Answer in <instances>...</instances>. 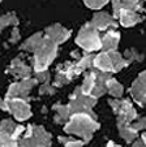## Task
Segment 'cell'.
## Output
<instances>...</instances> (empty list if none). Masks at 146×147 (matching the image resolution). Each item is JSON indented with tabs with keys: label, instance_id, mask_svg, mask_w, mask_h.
I'll return each mask as SVG.
<instances>
[{
	"label": "cell",
	"instance_id": "cell-10",
	"mask_svg": "<svg viewBox=\"0 0 146 147\" xmlns=\"http://www.w3.org/2000/svg\"><path fill=\"white\" fill-rule=\"evenodd\" d=\"M90 22L98 30H108V29L117 28V22L113 18V16H110L108 13H105V12H96V13H94Z\"/></svg>",
	"mask_w": 146,
	"mask_h": 147
},
{
	"label": "cell",
	"instance_id": "cell-17",
	"mask_svg": "<svg viewBox=\"0 0 146 147\" xmlns=\"http://www.w3.org/2000/svg\"><path fill=\"white\" fill-rule=\"evenodd\" d=\"M44 38V34L42 33V31H38V33H35L34 35L29 36L28 39H26L24 43H21V46H20V50L22 51H26V52H33L37 50V48L39 47V45L42 43V40H43Z\"/></svg>",
	"mask_w": 146,
	"mask_h": 147
},
{
	"label": "cell",
	"instance_id": "cell-30",
	"mask_svg": "<svg viewBox=\"0 0 146 147\" xmlns=\"http://www.w3.org/2000/svg\"><path fill=\"white\" fill-rule=\"evenodd\" d=\"M112 9H113V18L117 20L119 16H120L121 9H123L121 0H112Z\"/></svg>",
	"mask_w": 146,
	"mask_h": 147
},
{
	"label": "cell",
	"instance_id": "cell-36",
	"mask_svg": "<svg viewBox=\"0 0 146 147\" xmlns=\"http://www.w3.org/2000/svg\"><path fill=\"white\" fill-rule=\"evenodd\" d=\"M71 57H72V59H77V60H80L82 56L80 55V52H78V51H72V52H71Z\"/></svg>",
	"mask_w": 146,
	"mask_h": 147
},
{
	"label": "cell",
	"instance_id": "cell-34",
	"mask_svg": "<svg viewBox=\"0 0 146 147\" xmlns=\"http://www.w3.org/2000/svg\"><path fill=\"white\" fill-rule=\"evenodd\" d=\"M18 40H20V31H18V29H17V26H14V29L12 30L9 42H11V43H16V42H18Z\"/></svg>",
	"mask_w": 146,
	"mask_h": 147
},
{
	"label": "cell",
	"instance_id": "cell-19",
	"mask_svg": "<svg viewBox=\"0 0 146 147\" xmlns=\"http://www.w3.org/2000/svg\"><path fill=\"white\" fill-rule=\"evenodd\" d=\"M108 55H110L111 61H112L113 73L120 72L123 68L128 67V65L132 63V60H128V59H124V57H123V56H121L120 53L117 52V50H116V51H110V52H108Z\"/></svg>",
	"mask_w": 146,
	"mask_h": 147
},
{
	"label": "cell",
	"instance_id": "cell-3",
	"mask_svg": "<svg viewBox=\"0 0 146 147\" xmlns=\"http://www.w3.org/2000/svg\"><path fill=\"white\" fill-rule=\"evenodd\" d=\"M76 43L86 52L102 50V38L99 36V30L91 22H86L80 29L76 38Z\"/></svg>",
	"mask_w": 146,
	"mask_h": 147
},
{
	"label": "cell",
	"instance_id": "cell-39",
	"mask_svg": "<svg viewBox=\"0 0 146 147\" xmlns=\"http://www.w3.org/2000/svg\"><path fill=\"white\" fill-rule=\"evenodd\" d=\"M145 1H146V0H145Z\"/></svg>",
	"mask_w": 146,
	"mask_h": 147
},
{
	"label": "cell",
	"instance_id": "cell-31",
	"mask_svg": "<svg viewBox=\"0 0 146 147\" xmlns=\"http://www.w3.org/2000/svg\"><path fill=\"white\" fill-rule=\"evenodd\" d=\"M133 128L137 130H146V116L145 117H138L136 122H132Z\"/></svg>",
	"mask_w": 146,
	"mask_h": 147
},
{
	"label": "cell",
	"instance_id": "cell-7",
	"mask_svg": "<svg viewBox=\"0 0 146 147\" xmlns=\"http://www.w3.org/2000/svg\"><path fill=\"white\" fill-rule=\"evenodd\" d=\"M37 83H39V81L37 78H24V80L18 81V82H14V83H11V86L8 87L7 90V95L5 96L8 98H26L29 99V92L30 90L35 86Z\"/></svg>",
	"mask_w": 146,
	"mask_h": 147
},
{
	"label": "cell",
	"instance_id": "cell-28",
	"mask_svg": "<svg viewBox=\"0 0 146 147\" xmlns=\"http://www.w3.org/2000/svg\"><path fill=\"white\" fill-rule=\"evenodd\" d=\"M125 59L132 60V61H134V60L141 61L143 59V56L140 55V53L137 52V50H136V48H129V50L125 51Z\"/></svg>",
	"mask_w": 146,
	"mask_h": 147
},
{
	"label": "cell",
	"instance_id": "cell-9",
	"mask_svg": "<svg viewBox=\"0 0 146 147\" xmlns=\"http://www.w3.org/2000/svg\"><path fill=\"white\" fill-rule=\"evenodd\" d=\"M72 31L69 29H65L60 25V24H52V25L47 26L44 29V35L47 38L52 39L54 42H56L58 45H61L65 40H68L69 36H71Z\"/></svg>",
	"mask_w": 146,
	"mask_h": 147
},
{
	"label": "cell",
	"instance_id": "cell-32",
	"mask_svg": "<svg viewBox=\"0 0 146 147\" xmlns=\"http://www.w3.org/2000/svg\"><path fill=\"white\" fill-rule=\"evenodd\" d=\"M108 104L111 106V108H112L113 113L117 115L119 111H120V107H121V100H119V98H113V99H110V100H108Z\"/></svg>",
	"mask_w": 146,
	"mask_h": 147
},
{
	"label": "cell",
	"instance_id": "cell-29",
	"mask_svg": "<svg viewBox=\"0 0 146 147\" xmlns=\"http://www.w3.org/2000/svg\"><path fill=\"white\" fill-rule=\"evenodd\" d=\"M34 76H35V78L39 81V83L50 82V80H51V74L47 69L42 70V72H34Z\"/></svg>",
	"mask_w": 146,
	"mask_h": 147
},
{
	"label": "cell",
	"instance_id": "cell-27",
	"mask_svg": "<svg viewBox=\"0 0 146 147\" xmlns=\"http://www.w3.org/2000/svg\"><path fill=\"white\" fill-rule=\"evenodd\" d=\"M55 94V87L51 86L50 82H43L39 87V95H54Z\"/></svg>",
	"mask_w": 146,
	"mask_h": 147
},
{
	"label": "cell",
	"instance_id": "cell-35",
	"mask_svg": "<svg viewBox=\"0 0 146 147\" xmlns=\"http://www.w3.org/2000/svg\"><path fill=\"white\" fill-rule=\"evenodd\" d=\"M132 143H133V146H134V147H137V146H145V143H143V141L140 138V137H138V138H136L134 141L132 142Z\"/></svg>",
	"mask_w": 146,
	"mask_h": 147
},
{
	"label": "cell",
	"instance_id": "cell-33",
	"mask_svg": "<svg viewBox=\"0 0 146 147\" xmlns=\"http://www.w3.org/2000/svg\"><path fill=\"white\" fill-rule=\"evenodd\" d=\"M84 144H86L85 141H78V139H73L72 137H68L64 146H84Z\"/></svg>",
	"mask_w": 146,
	"mask_h": 147
},
{
	"label": "cell",
	"instance_id": "cell-22",
	"mask_svg": "<svg viewBox=\"0 0 146 147\" xmlns=\"http://www.w3.org/2000/svg\"><path fill=\"white\" fill-rule=\"evenodd\" d=\"M18 24H20V21H18V18H17L14 12H9V13L3 14L1 18H0V29H1V30L5 29L7 26H9V25L17 26Z\"/></svg>",
	"mask_w": 146,
	"mask_h": 147
},
{
	"label": "cell",
	"instance_id": "cell-12",
	"mask_svg": "<svg viewBox=\"0 0 146 147\" xmlns=\"http://www.w3.org/2000/svg\"><path fill=\"white\" fill-rule=\"evenodd\" d=\"M120 42V34L115 29H110L102 38V51L110 52V51H116Z\"/></svg>",
	"mask_w": 146,
	"mask_h": 147
},
{
	"label": "cell",
	"instance_id": "cell-4",
	"mask_svg": "<svg viewBox=\"0 0 146 147\" xmlns=\"http://www.w3.org/2000/svg\"><path fill=\"white\" fill-rule=\"evenodd\" d=\"M51 134L47 133L39 125H29L25 136L18 139V146L35 147V146H50Z\"/></svg>",
	"mask_w": 146,
	"mask_h": 147
},
{
	"label": "cell",
	"instance_id": "cell-15",
	"mask_svg": "<svg viewBox=\"0 0 146 147\" xmlns=\"http://www.w3.org/2000/svg\"><path fill=\"white\" fill-rule=\"evenodd\" d=\"M93 67L98 70H102V72L113 73V67H112L111 57H110V55H108V52H105V51H103L102 53H98V55L94 57Z\"/></svg>",
	"mask_w": 146,
	"mask_h": 147
},
{
	"label": "cell",
	"instance_id": "cell-1",
	"mask_svg": "<svg viewBox=\"0 0 146 147\" xmlns=\"http://www.w3.org/2000/svg\"><path fill=\"white\" fill-rule=\"evenodd\" d=\"M99 126V122L96 121V115L80 112V113L71 115L64 126V130L68 134L80 137L82 141H85V143H88L93 138L94 131L98 130Z\"/></svg>",
	"mask_w": 146,
	"mask_h": 147
},
{
	"label": "cell",
	"instance_id": "cell-16",
	"mask_svg": "<svg viewBox=\"0 0 146 147\" xmlns=\"http://www.w3.org/2000/svg\"><path fill=\"white\" fill-rule=\"evenodd\" d=\"M117 129H119V133H120V137L127 143H132L136 138H138V130L133 128L132 122L117 124Z\"/></svg>",
	"mask_w": 146,
	"mask_h": 147
},
{
	"label": "cell",
	"instance_id": "cell-25",
	"mask_svg": "<svg viewBox=\"0 0 146 147\" xmlns=\"http://www.w3.org/2000/svg\"><path fill=\"white\" fill-rule=\"evenodd\" d=\"M110 0H84L86 7H89L90 9H101L108 3Z\"/></svg>",
	"mask_w": 146,
	"mask_h": 147
},
{
	"label": "cell",
	"instance_id": "cell-26",
	"mask_svg": "<svg viewBox=\"0 0 146 147\" xmlns=\"http://www.w3.org/2000/svg\"><path fill=\"white\" fill-rule=\"evenodd\" d=\"M69 82H71V80H69L63 72H56L55 81H54V86L61 87L63 85H67V83H69Z\"/></svg>",
	"mask_w": 146,
	"mask_h": 147
},
{
	"label": "cell",
	"instance_id": "cell-21",
	"mask_svg": "<svg viewBox=\"0 0 146 147\" xmlns=\"http://www.w3.org/2000/svg\"><path fill=\"white\" fill-rule=\"evenodd\" d=\"M94 86H95V70H90L85 74L84 82L81 85V90L85 95H90Z\"/></svg>",
	"mask_w": 146,
	"mask_h": 147
},
{
	"label": "cell",
	"instance_id": "cell-37",
	"mask_svg": "<svg viewBox=\"0 0 146 147\" xmlns=\"http://www.w3.org/2000/svg\"><path fill=\"white\" fill-rule=\"evenodd\" d=\"M140 138H141V139H142V141H143V143H145V146H146V133H143V134H142V136H141V137H140Z\"/></svg>",
	"mask_w": 146,
	"mask_h": 147
},
{
	"label": "cell",
	"instance_id": "cell-13",
	"mask_svg": "<svg viewBox=\"0 0 146 147\" xmlns=\"http://www.w3.org/2000/svg\"><path fill=\"white\" fill-rule=\"evenodd\" d=\"M24 130H25L24 126L14 124V122L12 121V120H9V119L3 120L1 124H0V134H8V136L13 137V138L17 139V141L21 138Z\"/></svg>",
	"mask_w": 146,
	"mask_h": 147
},
{
	"label": "cell",
	"instance_id": "cell-24",
	"mask_svg": "<svg viewBox=\"0 0 146 147\" xmlns=\"http://www.w3.org/2000/svg\"><path fill=\"white\" fill-rule=\"evenodd\" d=\"M94 57H95V53H88V55L82 56V57L77 61V68L80 69L81 73H82L84 70H86V69L93 67Z\"/></svg>",
	"mask_w": 146,
	"mask_h": 147
},
{
	"label": "cell",
	"instance_id": "cell-11",
	"mask_svg": "<svg viewBox=\"0 0 146 147\" xmlns=\"http://www.w3.org/2000/svg\"><path fill=\"white\" fill-rule=\"evenodd\" d=\"M9 72H11L14 77L20 78V80L31 77V68L24 64V61L20 57H16L11 61V64H9Z\"/></svg>",
	"mask_w": 146,
	"mask_h": 147
},
{
	"label": "cell",
	"instance_id": "cell-23",
	"mask_svg": "<svg viewBox=\"0 0 146 147\" xmlns=\"http://www.w3.org/2000/svg\"><path fill=\"white\" fill-rule=\"evenodd\" d=\"M123 8L129 9V11L134 12H143V1L142 0H121Z\"/></svg>",
	"mask_w": 146,
	"mask_h": 147
},
{
	"label": "cell",
	"instance_id": "cell-38",
	"mask_svg": "<svg viewBox=\"0 0 146 147\" xmlns=\"http://www.w3.org/2000/svg\"><path fill=\"white\" fill-rule=\"evenodd\" d=\"M113 144H115V143H113V142H108V143H107V146H113Z\"/></svg>",
	"mask_w": 146,
	"mask_h": 147
},
{
	"label": "cell",
	"instance_id": "cell-20",
	"mask_svg": "<svg viewBox=\"0 0 146 147\" xmlns=\"http://www.w3.org/2000/svg\"><path fill=\"white\" fill-rule=\"evenodd\" d=\"M106 87H107V92L113 98H119L120 99L124 94V87L119 81H116L113 77H111L110 80L106 83Z\"/></svg>",
	"mask_w": 146,
	"mask_h": 147
},
{
	"label": "cell",
	"instance_id": "cell-18",
	"mask_svg": "<svg viewBox=\"0 0 146 147\" xmlns=\"http://www.w3.org/2000/svg\"><path fill=\"white\" fill-rule=\"evenodd\" d=\"M52 109L56 111V115L54 116V121L56 124H64L65 121H68L69 117H71V111H69L68 104L64 106V104H60V103H56L52 106Z\"/></svg>",
	"mask_w": 146,
	"mask_h": 147
},
{
	"label": "cell",
	"instance_id": "cell-6",
	"mask_svg": "<svg viewBox=\"0 0 146 147\" xmlns=\"http://www.w3.org/2000/svg\"><path fill=\"white\" fill-rule=\"evenodd\" d=\"M7 103V111L13 115L17 121H25L31 116V108L29 106V99L26 98H4Z\"/></svg>",
	"mask_w": 146,
	"mask_h": 147
},
{
	"label": "cell",
	"instance_id": "cell-14",
	"mask_svg": "<svg viewBox=\"0 0 146 147\" xmlns=\"http://www.w3.org/2000/svg\"><path fill=\"white\" fill-rule=\"evenodd\" d=\"M119 20H120V24L124 26V28H132V26L142 22L143 16L138 14V12L123 8L120 12V16H119Z\"/></svg>",
	"mask_w": 146,
	"mask_h": 147
},
{
	"label": "cell",
	"instance_id": "cell-8",
	"mask_svg": "<svg viewBox=\"0 0 146 147\" xmlns=\"http://www.w3.org/2000/svg\"><path fill=\"white\" fill-rule=\"evenodd\" d=\"M130 95L133 100L140 107H145L146 104V70L140 73L137 78L133 81L130 86Z\"/></svg>",
	"mask_w": 146,
	"mask_h": 147
},
{
	"label": "cell",
	"instance_id": "cell-2",
	"mask_svg": "<svg viewBox=\"0 0 146 147\" xmlns=\"http://www.w3.org/2000/svg\"><path fill=\"white\" fill-rule=\"evenodd\" d=\"M58 46L56 42L44 35L39 47L34 51V57L31 59L34 72H42L50 67L58 55Z\"/></svg>",
	"mask_w": 146,
	"mask_h": 147
},
{
	"label": "cell",
	"instance_id": "cell-5",
	"mask_svg": "<svg viewBox=\"0 0 146 147\" xmlns=\"http://www.w3.org/2000/svg\"><path fill=\"white\" fill-rule=\"evenodd\" d=\"M96 104V98H93L90 95H85L80 87H76L75 91L72 92L71 100L68 103L71 113H80V112H86L90 115H95L93 112V107Z\"/></svg>",
	"mask_w": 146,
	"mask_h": 147
}]
</instances>
